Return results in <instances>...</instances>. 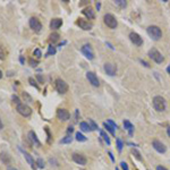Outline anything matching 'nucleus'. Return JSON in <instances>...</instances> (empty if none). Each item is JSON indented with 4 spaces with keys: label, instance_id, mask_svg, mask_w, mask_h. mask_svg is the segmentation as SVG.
<instances>
[{
    "label": "nucleus",
    "instance_id": "nucleus-14",
    "mask_svg": "<svg viewBox=\"0 0 170 170\" xmlns=\"http://www.w3.org/2000/svg\"><path fill=\"white\" fill-rule=\"evenodd\" d=\"M104 72H106L109 76H115L117 74V67H116V65H113V63H107L104 65Z\"/></svg>",
    "mask_w": 170,
    "mask_h": 170
},
{
    "label": "nucleus",
    "instance_id": "nucleus-51",
    "mask_svg": "<svg viewBox=\"0 0 170 170\" xmlns=\"http://www.w3.org/2000/svg\"><path fill=\"white\" fill-rule=\"evenodd\" d=\"M167 72L170 74V66H168V67H167Z\"/></svg>",
    "mask_w": 170,
    "mask_h": 170
},
{
    "label": "nucleus",
    "instance_id": "nucleus-32",
    "mask_svg": "<svg viewBox=\"0 0 170 170\" xmlns=\"http://www.w3.org/2000/svg\"><path fill=\"white\" fill-rule=\"evenodd\" d=\"M55 53H56V48H55V47H52V45H50L45 56L48 57V56H51V55H55Z\"/></svg>",
    "mask_w": 170,
    "mask_h": 170
},
{
    "label": "nucleus",
    "instance_id": "nucleus-10",
    "mask_svg": "<svg viewBox=\"0 0 170 170\" xmlns=\"http://www.w3.org/2000/svg\"><path fill=\"white\" fill-rule=\"evenodd\" d=\"M152 146L154 147V150L159 153H166L167 151V147L164 146V144L162 142H160L159 139H154L153 142H152Z\"/></svg>",
    "mask_w": 170,
    "mask_h": 170
},
{
    "label": "nucleus",
    "instance_id": "nucleus-27",
    "mask_svg": "<svg viewBox=\"0 0 170 170\" xmlns=\"http://www.w3.org/2000/svg\"><path fill=\"white\" fill-rule=\"evenodd\" d=\"M100 135L102 136V137H103L104 142H106V143H107L108 145H110V143H111V142H110V139H109V136H108L107 134L103 132V131H100Z\"/></svg>",
    "mask_w": 170,
    "mask_h": 170
},
{
    "label": "nucleus",
    "instance_id": "nucleus-34",
    "mask_svg": "<svg viewBox=\"0 0 170 170\" xmlns=\"http://www.w3.org/2000/svg\"><path fill=\"white\" fill-rule=\"evenodd\" d=\"M28 82H30V84H31L32 86H34V88H36V90H39V86H38V84H36V82L33 80V78H28Z\"/></svg>",
    "mask_w": 170,
    "mask_h": 170
},
{
    "label": "nucleus",
    "instance_id": "nucleus-53",
    "mask_svg": "<svg viewBox=\"0 0 170 170\" xmlns=\"http://www.w3.org/2000/svg\"><path fill=\"white\" fill-rule=\"evenodd\" d=\"M116 170H119V169H118V168H116Z\"/></svg>",
    "mask_w": 170,
    "mask_h": 170
},
{
    "label": "nucleus",
    "instance_id": "nucleus-13",
    "mask_svg": "<svg viewBox=\"0 0 170 170\" xmlns=\"http://www.w3.org/2000/svg\"><path fill=\"white\" fill-rule=\"evenodd\" d=\"M73 161L77 164H81V166H85L86 162H88V160H86V158L84 157L83 154H78V153H74L73 154Z\"/></svg>",
    "mask_w": 170,
    "mask_h": 170
},
{
    "label": "nucleus",
    "instance_id": "nucleus-50",
    "mask_svg": "<svg viewBox=\"0 0 170 170\" xmlns=\"http://www.w3.org/2000/svg\"><path fill=\"white\" fill-rule=\"evenodd\" d=\"M7 170H17V169H15V168H12V167H8V169Z\"/></svg>",
    "mask_w": 170,
    "mask_h": 170
},
{
    "label": "nucleus",
    "instance_id": "nucleus-41",
    "mask_svg": "<svg viewBox=\"0 0 170 170\" xmlns=\"http://www.w3.org/2000/svg\"><path fill=\"white\" fill-rule=\"evenodd\" d=\"M133 153L135 154V157L137 158L139 160H141V157H139V152H137V151H136V150H133Z\"/></svg>",
    "mask_w": 170,
    "mask_h": 170
},
{
    "label": "nucleus",
    "instance_id": "nucleus-44",
    "mask_svg": "<svg viewBox=\"0 0 170 170\" xmlns=\"http://www.w3.org/2000/svg\"><path fill=\"white\" fill-rule=\"evenodd\" d=\"M36 77H38V80L40 81V82H43V77H42L41 75H38Z\"/></svg>",
    "mask_w": 170,
    "mask_h": 170
},
{
    "label": "nucleus",
    "instance_id": "nucleus-19",
    "mask_svg": "<svg viewBox=\"0 0 170 170\" xmlns=\"http://www.w3.org/2000/svg\"><path fill=\"white\" fill-rule=\"evenodd\" d=\"M83 15H85L86 17H88V19H93L94 18V10L92 9V8H90V7H88V8H84L82 10Z\"/></svg>",
    "mask_w": 170,
    "mask_h": 170
},
{
    "label": "nucleus",
    "instance_id": "nucleus-12",
    "mask_svg": "<svg viewBox=\"0 0 170 170\" xmlns=\"http://www.w3.org/2000/svg\"><path fill=\"white\" fill-rule=\"evenodd\" d=\"M57 117H58V119L66 121V120H68L70 118V113L66 109H58L57 110Z\"/></svg>",
    "mask_w": 170,
    "mask_h": 170
},
{
    "label": "nucleus",
    "instance_id": "nucleus-36",
    "mask_svg": "<svg viewBox=\"0 0 170 170\" xmlns=\"http://www.w3.org/2000/svg\"><path fill=\"white\" fill-rule=\"evenodd\" d=\"M33 55L36 57V58H40V57L42 56V53H41V50H40V49H35L34 52H33Z\"/></svg>",
    "mask_w": 170,
    "mask_h": 170
},
{
    "label": "nucleus",
    "instance_id": "nucleus-11",
    "mask_svg": "<svg viewBox=\"0 0 170 170\" xmlns=\"http://www.w3.org/2000/svg\"><path fill=\"white\" fill-rule=\"evenodd\" d=\"M86 78H88V82L91 83L93 86H99L100 85L99 78H98V76L95 75V73H93V72H88L86 73Z\"/></svg>",
    "mask_w": 170,
    "mask_h": 170
},
{
    "label": "nucleus",
    "instance_id": "nucleus-5",
    "mask_svg": "<svg viewBox=\"0 0 170 170\" xmlns=\"http://www.w3.org/2000/svg\"><path fill=\"white\" fill-rule=\"evenodd\" d=\"M17 112L19 113V115H22L23 117H28V116H31L32 113V109L27 104H25V103H19V104H17Z\"/></svg>",
    "mask_w": 170,
    "mask_h": 170
},
{
    "label": "nucleus",
    "instance_id": "nucleus-24",
    "mask_svg": "<svg viewBox=\"0 0 170 170\" xmlns=\"http://www.w3.org/2000/svg\"><path fill=\"white\" fill-rule=\"evenodd\" d=\"M0 159L2 160V162H4V163H6V164H8L9 162H10V158H9V155L6 154V153H4V152L0 154Z\"/></svg>",
    "mask_w": 170,
    "mask_h": 170
},
{
    "label": "nucleus",
    "instance_id": "nucleus-42",
    "mask_svg": "<svg viewBox=\"0 0 170 170\" xmlns=\"http://www.w3.org/2000/svg\"><path fill=\"white\" fill-rule=\"evenodd\" d=\"M157 170H168V169H167L166 167H163V166H158Z\"/></svg>",
    "mask_w": 170,
    "mask_h": 170
},
{
    "label": "nucleus",
    "instance_id": "nucleus-37",
    "mask_svg": "<svg viewBox=\"0 0 170 170\" xmlns=\"http://www.w3.org/2000/svg\"><path fill=\"white\" fill-rule=\"evenodd\" d=\"M107 124H108V125H110V126L112 127L113 129H116V128H117V124H116V123H113V121H112V120H111V119L108 120Z\"/></svg>",
    "mask_w": 170,
    "mask_h": 170
},
{
    "label": "nucleus",
    "instance_id": "nucleus-28",
    "mask_svg": "<svg viewBox=\"0 0 170 170\" xmlns=\"http://www.w3.org/2000/svg\"><path fill=\"white\" fill-rule=\"evenodd\" d=\"M103 126H104V128H106V129H107L108 132L110 133L112 136H115V129H113L112 127L110 126V125H108L107 123H104V124H103Z\"/></svg>",
    "mask_w": 170,
    "mask_h": 170
},
{
    "label": "nucleus",
    "instance_id": "nucleus-6",
    "mask_svg": "<svg viewBox=\"0 0 170 170\" xmlns=\"http://www.w3.org/2000/svg\"><path fill=\"white\" fill-rule=\"evenodd\" d=\"M55 85H56V90L60 93V94H65V93L68 91V85H67V83L65 82V81H63V80H60V78L56 80Z\"/></svg>",
    "mask_w": 170,
    "mask_h": 170
},
{
    "label": "nucleus",
    "instance_id": "nucleus-8",
    "mask_svg": "<svg viewBox=\"0 0 170 170\" xmlns=\"http://www.w3.org/2000/svg\"><path fill=\"white\" fill-rule=\"evenodd\" d=\"M28 24H30V27H31L32 30L34 32H36V33H39V32L42 30V24H41V22H40L38 18H35V17L30 18Z\"/></svg>",
    "mask_w": 170,
    "mask_h": 170
},
{
    "label": "nucleus",
    "instance_id": "nucleus-23",
    "mask_svg": "<svg viewBox=\"0 0 170 170\" xmlns=\"http://www.w3.org/2000/svg\"><path fill=\"white\" fill-rule=\"evenodd\" d=\"M7 57V51L5 49V47L2 44H0V59L1 60H5Z\"/></svg>",
    "mask_w": 170,
    "mask_h": 170
},
{
    "label": "nucleus",
    "instance_id": "nucleus-25",
    "mask_svg": "<svg viewBox=\"0 0 170 170\" xmlns=\"http://www.w3.org/2000/svg\"><path fill=\"white\" fill-rule=\"evenodd\" d=\"M72 141H73V137L69 136V135H67V136H65V137L60 141V143H61V144H70Z\"/></svg>",
    "mask_w": 170,
    "mask_h": 170
},
{
    "label": "nucleus",
    "instance_id": "nucleus-47",
    "mask_svg": "<svg viewBox=\"0 0 170 170\" xmlns=\"http://www.w3.org/2000/svg\"><path fill=\"white\" fill-rule=\"evenodd\" d=\"M100 7H101V4H100V2H96V9H98V10L100 9Z\"/></svg>",
    "mask_w": 170,
    "mask_h": 170
},
{
    "label": "nucleus",
    "instance_id": "nucleus-4",
    "mask_svg": "<svg viewBox=\"0 0 170 170\" xmlns=\"http://www.w3.org/2000/svg\"><path fill=\"white\" fill-rule=\"evenodd\" d=\"M149 57L151 58L153 61H155L157 63H163V60H164L163 56H162V55H161V53H160L155 48H152L151 50L149 51Z\"/></svg>",
    "mask_w": 170,
    "mask_h": 170
},
{
    "label": "nucleus",
    "instance_id": "nucleus-38",
    "mask_svg": "<svg viewBox=\"0 0 170 170\" xmlns=\"http://www.w3.org/2000/svg\"><path fill=\"white\" fill-rule=\"evenodd\" d=\"M30 65L32 67H35L36 65H39V61L38 60H33V59H30Z\"/></svg>",
    "mask_w": 170,
    "mask_h": 170
},
{
    "label": "nucleus",
    "instance_id": "nucleus-22",
    "mask_svg": "<svg viewBox=\"0 0 170 170\" xmlns=\"http://www.w3.org/2000/svg\"><path fill=\"white\" fill-rule=\"evenodd\" d=\"M59 39H60V35H59L58 33H52V34H50V36H49V40H50L51 43H56V42H58Z\"/></svg>",
    "mask_w": 170,
    "mask_h": 170
},
{
    "label": "nucleus",
    "instance_id": "nucleus-15",
    "mask_svg": "<svg viewBox=\"0 0 170 170\" xmlns=\"http://www.w3.org/2000/svg\"><path fill=\"white\" fill-rule=\"evenodd\" d=\"M76 24L80 26L82 30H84V31H90V30L92 28V24L88 23V20H85V19H83V18L77 19V20H76Z\"/></svg>",
    "mask_w": 170,
    "mask_h": 170
},
{
    "label": "nucleus",
    "instance_id": "nucleus-17",
    "mask_svg": "<svg viewBox=\"0 0 170 170\" xmlns=\"http://www.w3.org/2000/svg\"><path fill=\"white\" fill-rule=\"evenodd\" d=\"M63 25V20L60 18H52L50 22V27L53 30H58L60 26Z\"/></svg>",
    "mask_w": 170,
    "mask_h": 170
},
{
    "label": "nucleus",
    "instance_id": "nucleus-7",
    "mask_svg": "<svg viewBox=\"0 0 170 170\" xmlns=\"http://www.w3.org/2000/svg\"><path fill=\"white\" fill-rule=\"evenodd\" d=\"M82 53L84 56L88 58V60H92V59H94V52L92 50V48H91V45L90 44H84L82 47Z\"/></svg>",
    "mask_w": 170,
    "mask_h": 170
},
{
    "label": "nucleus",
    "instance_id": "nucleus-31",
    "mask_svg": "<svg viewBox=\"0 0 170 170\" xmlns=\"http://www.w3.org/2000/svg\"><path fill=\"white\" fill-rule=\"evenodd\" d=\"M115 4H116V5H118V6H120L121 8H125V7L127 6V2L125 1V0H116V1H115Z\"/></svg>",
    "mask_w": 170,
    "mask_h": 170
},
{
    "label": "nucleus",
    "instance_id": "nucleus-52",
    "mask_svg": "<svg viewBox=\"0 0 170 170\" xmlns=\"http://www.w3.org/2000/svg\"><path fill=\"white\" fill-rule=\"evenodd\" d=\"M2 77V72H1V69H0V78Z\"/></svg>",
    "mask_w": 170,
    "mask_h": 170
},
{
    "label": "nucleus",
    "instance_id": "nucleus-33",
    "mask_svg": "<svg viewBox=\"0 0 170 170\" xmlns=\"http://www.w3.org/2000/svg\"><path fill=\"white\" fill-rule=\"evenodd\" d=\"M23 98H24V100H26L27 102H32V98L27 94L26 92H23Z\"/></svg>",
    "mask_w": 170,
    "mask_h": 170
},
{
    "label": "nucleus",
    "instance_id": "nucleus-35",
    "mask_svg": "<svg viewBox=\"0 0 170 170\" xmlns=\"http://www.w3.org/2000/svg\"><path fill=\"white\" fill-rule=\"evenodd\" d=\"M36 164H38L39 168H44V161L42 159H38V161H36Z\"/></svg>",
    "mask_w": 170,
    "mask_h": 170
},
{
    "label": "nucleus",
    "instance_id": "nucleus-29",
    "mask_svg": "<svg viewBox=\"0 0 170 170\" xmlns=\"http://www.w3.org/2000/svg\"><path fill=\"white\" fill-rule=\"evenodd\" d=\"M88 125H90V127H91V131H95V129H98V128H99L98 125L93 121V119H88Z\"/></svg>",
    "mask_w": 170,
    "mask_h": 170
},
{
    "label": "nucleus",
    "instance_id": "nucleus-39",
    "mask_svg": "<svg viewBox=\"0 0 170 170\" xmlns=\"http://www.w3.org/2000/svg\"><path fill=\"white\" fill-rule=\"evenodd\" d=\"M12 99H13V101L15 102V103H16V104H19V103H20V101H19L18 96H16V95H13V96H12Z\"/></svg>",
    "mask_w": 170,
    "mask_h": 170
},
{
    "label": "nucleus",
    "instance_id": "nucleus-49",
    "mask_svg": "<svg viewBox=\"0 0 170 170\" xmlns=\"http://www.w3.org/2000/svg\"><path fill=\"white\" fill-rule=\"evenodd\" d=\"M167 134H168V136H170V128L167 129Z\"/></svg>",
    "mask_w": 170,
    "mask_h": 170
},
{
    "label": "nucleus",
    "instance_id": "nucleus-30",
    "mask_svg": "<svg viewBox=\"0 0 170 170\" xmlns=\"http://www.w3.org/2000/svg\"><path fill=\"white\" fill-rule=\"evenodd\" d=\"M116 142H117V149H118V151L121 152L123 151V146H124L123 141H121L120 139H116Z\"/></svg>",
    "mask_w": 170,
    "mask_h": 170
},
{
    "label": "nucleus",
    "instance_id": "nucleus-20",
    "mask_svg": "<svg viewBox=\"0 0 170 170\" xmlns=\"http://www.w3.org/2000/svg\"><path fill=\"white\" fill-rule=\"evenodd\" d=\"M124 127L127 129V132L129 134V136H133V134H134V126H133V124L131 121H128V120H125L124 121Z\"/></svg>",
    "mask_w": 170,
    "mask_h": 170
},
{
    "label": "nucleus",
    "instance_id": "nucleus-21",
    "mask_svg": "<svg viewBox=\"0 0 170 170\" xmlns=\"http://www.w3.org/2000/svg\"><path fill=\"white\" fill-rule=\"evenodd\" d=\"M80 128H81L82 132H90L91 131V127H90V125H88L86 121H82L80 124Z\"/></svg>",
    "mask_w": 170,
    "mask_h": 170
},
{
    "label": "nucleus",
    "instance_id": "nucleus-48",
    "mask_svg": "<svg viewBox=\"0 0 170 170\" xmlns=\"http://www.w3.org/2000/svg\"><path fill=\"white\" fill-rule=\"evenodd\" d=\"M4 128V124H2V121H1V119H0V131Z\"/></svg>",
    "mask_w": 170,
    "mask_h": 170
},
{
    "label": "nucleus",
    "instance_id": "nucleus-45",
    "mask_svg": "<svg viewBox=\"0 0 170 170\" xmlns=\"http://www.w3.org/2000/svg\"><path fill=\"white\" fill-rule=\"evenodd\" d=\"M73 131H74V128H73L72 126H69L68 127V129H67V132L68 133H73Z\"/></svg>",
    "mask_w": 170,
    "mask_h": 170
},
{
    "label": "nucleus",
    "instance_id": "nucleus-1",
    "mask_svg": "<svg viewBox=\"0 0 170 170\" xmlns=\"http://www.w3.org/2000/svg\"><path fill=\"white\" fill-rule=\"evenodd\" d=\"M147 34L150 35V38L152 40H154V41H158V40H160L161 36H162V32H161V28L159 27V26H155V25H151L147 27Z\"/></svg>",
    "mask_w": 170,
    "mask_h": 170
},
{
    "label": "nucleus",
    "instance_id": "nucleus-16",
    "mask_svg": "<svg viewBox=\"0 0 170 170\" xmlns=\"http://www.w3.org/2000/svg\"><path fill=\"white\" fill-rule=\"evenodd\" d=\"M19 150H20V151H22V153L24 154V157H25L26 161H27V162H28V164L31 166L32 169H36V162H34V159L32 158L31 154H30V153H27L26 151H24V150H22L20 147H19Z\"/></svg>",
    "mask_w": 170,
    "mask_h": 170
},
{
    "label": "nucleus",
    "instance_id": "nucleus-18",
    "mask_svg": "<svg viewBox=\"0 0 170 170\" xmlns=\"http://www.w3.org/2000/svg\"><path fill=\"white\" fill-rule=\"evenodd\" d=\"M28 139H30V141H31L33 144H35L36 146H41L40 141L38 139L36 135H35V133L33 132V131H30V132H28Z\"/></svg>",
    "mask_w": 170,
    "mask_h": 170
},
{
    "label": "nucleus",
    "instance_id": "nucleus-46",
    "mask_svg": "<svg viewBox=\"0 0 170 170\" xmlns=\"http://www.w3.org/2000/svg\"><path fill=\"white\" fill-rule=\"evenodd\" d=\"M108 154L110 155V159H111V161H115V159H113V155H112V153L111 152H108Z\"/></svg>",
    "mask_w": 170,
    "mask_h": 170
},
{
    "label": "nucleus",
    "instance_id": "nucleus-26",
    "mask_svg": "<svg viewBox=\"0 0 170 170\" xmlns=\"http://www.w3.org/2000/svg\"><path fill=\"white\" fill-rule=\"evenodd\" d=\"M76 139H77L78 142H86V141H88V139L83 135L82 133H80V132L76 133Z\"/></svg>",
    "mask_w": 170,
    "mask_h": 170
},
{
    "label": "nucleus",
    "instance_id": "nucleus-40",
    "mask_svg": "<svg viewBox=\"0 0 170 170\" xmlns=\"http://www.w3.org/2000/svg\"><path fill=\"white\" fill-rule=\"evenodd\" d=\"M120 166H121L123 170H129V169H128V166H127V163H126V162H124V161L120 163Z\"/></svg>",
    "mask_w": 170,
    "mask_h": 170
},
{
    "label": "nucleus",
    "instance_id": "nucleus-9",
    "mask_svg": "<svg viewBox=\"0 0 170 170\" xmlns=\"http://www.w3.org/2000/svg\"><path fill=\"white\" fill-rule=\"evenodd\" d=\"M129 39H131L132 43H134L135 45H137V47H141L143 44V39L141 38V35L137 34L136 32H132L129 34Z\"/></svg>",
    "mask_w": 170,
    "mask_h": 170
},
{
    "label": "nucleus",
    "instance_id": "nucleus-43",
    "mask_svg": "<svg viewBox=\"0 0 170 170\" xmlns=\"http://www.w3.org/2000/svg\"><path fill=\"white\" fill-rule=\"evenodd\" d=\"M141 63H143V65H144L145 67H150V66H149V63H146V61H144V60H141Z\"/></svg>",
    "mask_w": 170,
    "mask_h": 170
},
{
    "label": "nucleus",
    "instance_id": "nucleus-2",
    "mask_svg": "<svg viewBox=\"0 0 170 170\" xmlns=\"http://www.w3.org/2000/svg\"><path fill=\"white\" fill-rule=\"evenodd\" d=\"M153 107L159 112L164 111L166 110V100H164L162 96H160V95L154 96L153 98Z\"/></svg>",
    "mask_w": 170,
    "mask_h": 170
},
{
    "label": "nucleus",
    "instance_id": "nucleus-3",
    "mask_svg": "<svg viewBox=\"0 0 170 170\" xmlns=\"http://www.w3.org/2000/svg\"><path fill=\"white\" fill-rule=\"evenodd\" d=\"M103 22H104V24L109 27V28H116L117 25H118V22H117V19L116 17L113 16L112 14H106L104 16H103Z\"/></svg>",
    "mask_w": 170,
    "mask_h": 170
}]
</instances>
